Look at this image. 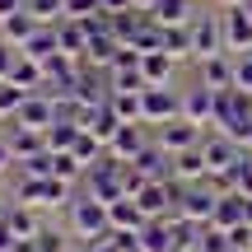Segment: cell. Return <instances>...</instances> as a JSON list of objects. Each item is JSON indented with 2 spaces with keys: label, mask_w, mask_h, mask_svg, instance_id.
Segmentation results:
<instances>
[{
  "label": "cell",
  "mask_w": 252,
  "mask_h": 252,
  "mask_svg": "<svg viewBox=\"0 0 252 252\" xmlns=\"http://www.w3.org/2000/svg\"><path fill=\"white\" fill-rule=\"evenodd\" d=\"M70 224H75V234H84L89 243L108 238V234H112L108 201H98V196H84V201H75V210H70Z\"/></svg>",
  "instance_id": "6da1fadb"
},
{
  "label": "cell",
  "mask_w": 252,
  "mask_h": 252,
  "mask_svg": "<svg viewBox=\"0 0 252 252\" xmlns=\"http://www.w3.org/2000/svg\"><path fill=\"white\" fill-rule=\"evenodd\" d=\"M61 122V103H52V94H28V103L19 108L14 126H28V131H52V126Z\"/></svg>",
  "instance_id": "7a4b0ae2"
},
{
  "label": "cell",
  "mask_w": 252,
  "mask_h": 252,
  "mask_svg": "<svg viewBox=\"0 0 252 252\" xmlns=\"http://www.w3.org/2000/svg\"><path fill=\"white\" fill-rule=\"evenodd\" d=\"M187 33H191V52H196V56H220V52H229V47H224V24L210 19V14H201Z\"/></svg>",
  "instance_id": "3957f363"
},
{
  "label": "cell",
  "mask_w": 252,
  "mask_h": 252,
  "mask_svg": "<svg viewBox=\"0 0 252 252\" xmlns=\"http://www.w3.org/2000/svg\"><path fill=\"white\" fill-rule=\"evenodd\" d=\"M140 98H145V122H178L182 117V98L168 94L163 84H150Z\"/></svg>",
  "instance_id": "277c9868"
},
{
  "label": "cell",
  "mask_w": 252,
  "mask_h": 252,
  "mask_svg": "<svg viewBox=\"0 0 252 252\" xmlns=\"http://www.w3.org/2000/svg\"><path fill=\"white\" fill-rule=\"evenodd\" d=\"M19 196H24L28 206H61V201L70 196V182H61V178H28Z\"/></svg>",
  "instance_id": "5b68a950"
},
{
  "label": "cell",
  "mask_w": 252,
  "mask_h": 252,
  "mask_svg": "<svg viewBox=\"0 0 252 252\" xmlns=\"http://www.w3.org/2000/svg\"><path fill=\"white\" fill-rule=\"evenodd\" d=\"M215 112H220V94H215V89H206V84H201L196 94H187V98H182V117H187L191 126L215 122Z\"/></svg>",
  "instance_id": "8992f818"
},
{
  "label": "cell",
  "mask_w": 252,
  "mask_h": 252,
  "mask_svg": "<svg viewBox=\"0 0 252 252\" xmlns=\"http://www.w3.org/2000/svg\"><path fill=\"white\" fill-rule=\"evenodd\" d=\"M196 145H201V126H191L187 117L159 126V150H196Z\"/></svg>",
  "instance_id": "52a82bcc"
},
{
  "label": "cell",
  "mask_w": 252,
  "mask_h": 252,
  "mask_svg": "<svg viewBox=\"0 0 252 252\" xmlns=\"http://www.w3.org/2000/svg\"><path fill=\"white\" fill-rule=\"evenodd\" d=\"M201 84L215 89V94L234 89V61H229L224 52H220V56H201Z\"/></svg>",
  "instance_id": "ba28073f"
},
{
  "label": "cell",
  "mask_w": 252,
  "mask_h": 252,
  "mask_svg": "<svg viewBox=\"0 0 252 252\" xmlns=\"http://www.w3.org/2000/svg\"><path fill=\"white\" fill-rule=\"evenodd\" d=\"M224 47H238V56L252 52V9H229V19H224Z\"/></svg>",
  "instance_id": "9c48e42d"
},
{
  "label": "cell",
  "mask_w": 252,
  "mask_h": 252,
  "mask_svg": "<svg viewBox=\"0 0 252 252\" xmlns=\"http://www.w3.org/2000/svg\"><path fill=\"white\" fill-rule=\"evenodd\" d=\"M215 206H220V196H210V191H201V187H191L187 196H182V220H191V224H210L215 220Z\"/></svg>",
  "instance_id": "30bf717a"
},
{
  "label": "cell",
  "mask_w": 252,
  "mask_h": 252,
  "mask_svg": "<svg viewBox=\"0 0 252 252\" xmlns=\"http://www.w3.org/2000/svg\"><path fill=\"white\" fill-rule=\"evenodd\" d=\"M9 150H14V159H42L47 154V135L42 131H28V126H14V135H9Z\"/></svg>",
  "instance_id": "8fae6325"
},
{
  "label": "cell",
  "mask_w": 252,
  "mask_h": 252,
  "mask_svg": "<svg viewBox=\"0 0 252 252\" xmlns=\"http://www.w3.org/2000/svg\"><path fill=\"white\" fill-rule=\"evenodd\" d=\"M140 154H145V140H140V131H135V126H122L117 140L108 145V159H117V163H135Z\"/></svg>",
  "instance_id": "7c38bea8"
},
{
  "label": "cell",
  "mask_w": 252,
  "mask_h": 252,
  "mask_svg": "<svg viewBox=\"0 0 252 252\" xmlns=\"http://www.w3.org/2000/svg\"><path fill=\"white\" fill-rule=\"evenodd\" d=\"M19 52H24V56H33V61H52V56L56 52H61V42H56V28H37V33L33 37H28V42L24 47H19Z\"/></svg>",
  "instance_id": "4fadbf2b"
},
{
  "label": "cell",
  "mask_w": 252,
  "mask_h": 252,
  "mask_svg": "<svg viewBox=\"0 0 252 252\" xmlns=\"http://www.w3.org/2000/svg\"><path fill=\"white\" fill-rule=\"evenodd\" d=\"M37 28H42V24H37V19L28 14V9H19V14H9V19H0V33H5L9 42H19V47H24L28 37L37 33Z\"/></svg>",
  "instance_id": "5bb4252c"
},
{
  "label": "cell",
  "mask_w": 252,
  "mask_h": 252,
  "mask_svg": "<svg viewBox=\"0 0 252 252\" xmlns=\"http://www.w3.org/2000/svg\"><path fill=\"white\" fill-rule=\"evenodd\" d=\"M135 201H140V210H145V215H154V220H163V210H168V201H173V191L163 187L159 178H154V182H145V191H140V196H135Z\"/></svg>",
  "instance_id": "9a60e30c"
},
{
  "label": "cell",
  "mask_w": 252,
  "mask_h": 252,
  "mask_svg": "<svg viewBox=\"0 0 252 252\" xmlns=\"http://www.w3.org/2000/svg\"><path fill=\"white\" fill-rule=\"evenodd\" d=\"M80 131H84L80 122H70V117H61V122L52 126V131H47V150H52V154H65V150H70L75 140H80Z\"/></svg>",
  "instance_id": "2e32d148"
},
{
  "label": "cell",
  "mask_w": 252,
  "mask_h": 252,
  "mask_svg": "<svg viewBox=\"0 0 252 252\" xmlns=\"http://www.w3.org/2000/svg\"><path fill=\"white\" fill-rule=\"evenodd\" d=\"M140 70H145V84H168L173 56H168V52H145V56H140Z\"/></svg>",
  "instance_id": "e0dca14e"
},
{
  "label": "cell",
  "mask_w": 252,
  "mask_h": 252,
  "mask_svg": "<svg viewBox=\"0 0 252 252\" xmlns=\"http://www.w3.org/2000/svg\"><path fill=\"white\" fill-rule=\"evenodd\" d=\"M5 224L14 229V238H19V243H33V238L42 234V229H37V215H28V210H9V215H5Z\"/></svg>",
  "instance_id": "ac0fdd59"
},
{
  "label": "cell",
  "mask_w": 252,
  "mask_h": 252,
  "mask_svg": "<svg viewBox=\"0 0 252 252\" xmlns=\"http://www.w3.org/2000/svg\"><path fill=\"white\" fill-rule=\"evenodd\" d=\"M24 9L37 19V24H52L56 28V24H61V14H65V0H28Z\"/></svg>",
  "instance_id": "d6986e66"
},
{
  "label": "cell",
  "mask_w": 252,
  "mask_h": 252,
  "mask_svg": "<svg viewBox=\"0 0 252 252\" xmlns=\"http://www.w3.org/2000/svg\"><path fill=\"white\" fill-rule=\"evenodd\" d=\"M182 19H187V0H159V9H154L159 28H182Z\"/></svg>",
  "instance_id": "ffe728a7"
},
{
  "label": "cell",
  "mask_w": 252,
  "mask_h": 252,
  "mask_svg": "<svg viewBox=\"0 0 252 252\" xmlns=\"http://www.w3.org/2000/svg\"><path fill=\"white\" fill-rule=\"evenodd\" d=\"M28 103V89H19V84H0V117H19V108Z\"/></svg>",
  "instance_id": "44dd1931"
},
{
  "label": "cell",
  "mask_w": 252,
  "mask_h": 252,
  "mask_svg": "<svg viewBox=\"0 0 252 252\" xmlns=\"http://www.w3.org/2000/svg\"><path fill=\"white\" fill-rule=\"evenodd\" d=\"M178 173H182V178H210V163H206V154H201V145H196V150H182Z\"/></svg>",
  "instance_id": "7402d4cb"
},
{
  "label": "cell",
  "mask_w": 252,
  "mask_h": 252,
  "mask_svg": "<svg viewBox=\"0 0 252 252\" xmlns=\"http://www.w3.org/2000/svg\"><path fill=\"white\" fill-rule=\"evenodd\" d=\"M70 154H75V159L84 163V168H89V163H98V154H103V140H94L89 131H80V140L70 145Z\"/></svg>",
  "instance_id": "603a6c76"
},
{
  "label": "cell",
  "mask_w": 252,
  "mask_h": 252,
  "mask_svg": "<svg viewBox=\"0 0 252 252\" xmlns=\"http://www.w3.org/2000/svg\"><path fill=\"white\" fill-rule=\"evenodd\" d=\"M80 168H84V163L75 159L70 150H65V154H52V178H61V182H75V178H80Z\"/></svg>",
  "instance_id": "cb8c5ba5"
},
{
  "label": "cell",
  "mask_w": 252,
  "mask_h": 252,
  "mask_svg": "<svg viewBox=\"0 0 252 252\" xmlns=\"http://www.w3.org/2000/svg\"><path fill=\"white\" fill-rule=\"evenodd\" d=\"M163 52H168V56H187L191 52V33H182V28H163Z\"/></svg>",
  "instance_id": "d4e9b609"
},
{
  "label": "cell",
  "mask_w": 252,
  "mask_h": 252,
  "mask_svg": "<svg viewBox=\"0 0 252 252\" xmlns=\"http://www.w3.org/2000/svg\"><path fill=\"white\" fill-rule=\"evenodd\" d=\"M234 89L252 94V52H243V56L234 61Z\"/></svg>",
  "instance_id": "484cf974"
},
{
  "label": "cell",
  "mask_w": 252,
  "mask_h": 252,
  "mask_svg": "<svg viewBox=\"0 0 252 252\" xmlns=\"http://www.w3.org/2000/svg\"><path fill=\"white\" fill-rule=\"evenodd\" d=\"M19 56H24V52H14V47H9V42H0V84H5L9 75H14V65H19Z\"/></svg>",
  "instance_id": "4316f807"
},
{
  "label": "cell",
  "mask_w": 252,
  "mask_h": 252,
  "mask_svg": "<svg viewBox=\"0 0 252 252\" xmlns=\"http://www.w3.org/2000/svg\"><path fill=\"white\" fill-rule=\"evenodd\" d=\"M135 168H140V173H150V178H154V168H159V150H145L140 159H135Z\"/></svg>",
  "instance_id": "83f0119b"
},
{
  "label": "cell",
  "mask_w": 252,
  "mask_h": 252,
  "mask_svg": "<svg viewBox=\"0 0 252 252\" xmlns=\"http://www.w3.org/2000/svg\"><path fill=\"white\" fill-rule=\"evenodd\" d=\"M33 243H37V252H65V248H61V238H56V234H37Z\"/></svg>",
  "instance_id": "f1b7e54d"
},
{
  "label": "cell",
  "mask_w": 252,
  "mask_h": 252,
  "mask_svg": "<svg viewBox=\"0 0 252 252\" xmlns=\"http://www.w3.org/2000/svg\"><path fill=\"white\" fill-rule=\"evenodd\" d=\"M103 14H131V0H98Z\"/></svg>",
  "instance_id": "f546056e"
},
{
  "label": "cell",
  "mask_w": 252,
  "mask_h": 252,
  "mask_svg": "<svg viewBox=\"0 0 252 252\" xmlns=\"http://www.w3.org/2000/svg\"><path fill=\"white\" fill-rule=\"evenodd\" d=\"M14 248H19L14 229H9V224H0V252H14Z\"/></svg>",
  "instance_id": "4dcf8cb0"
},
{
  "label": "cell",
  "mask_w": 252,
  "mask_h": 252,
  "mask_svg": "<svg viewBox=\"0 0 252 252\" xmlns=\"http://www.w3.org/2000/svg\"><path fill=\"white\" fill-rule=\"evenodd\" d=\"M14 159V150H9V140H0V173H5V163Z\"/></svg>",
  "instance_id": "1f68e13d"
},
{
  "label": "cell",
  "mask_w": 252,
  "mask_h": 252,
  "mask_svg": "<svg viewBox=\"0 0 252 252\" xmlns=\"http://www.w3.org/2000/svg\"><path fill=\"white\" fill-rule=\"evenodd\" d=\"M243 224H252V196H243Z\"/></svg>",
  "instance_id": "d6a6232c"
},
{
  "label": "cell",
  "mask_w": 252,
  "mask_h": 252,
  "mask_svg": "<svg viewBox=\"0 0 252 252\" xmlns=\"http://www.w3.org/2000/svg\"><path fill=\"white\" fill-rule=\"evenodd\" d=\"M131 5H140V9H150V14H154V9H159V0H131Z\"/></svg>",
  "instance_id": "836d02e7"
},
{
  "label": "cell",
  "mask_w": 252,
  "mask_h": 252,
  "mask_svg": "<svg viewBox=\"0 0 252 252\" xmlns=\"http://www.w3.org/2000/svg\"><path fill=\"white\" fill-rule=\"evenodd\" d=\"M224 5H229V9H248L252 0H224Z\"/></svg>",
  "instance_id": "e575fe53"
},
{
  "label": "cell",
  "mask_w": 252,
  "mask_h": 252,
  "mask_svg": "<svg viewBox=\"0 0 252 252\" xmlns=\"http://www.w3.org/2000/svg\"><path fill=\"white\" fill-rule=\"evenodd\" d=\"M5 215H9V210H5V206H0V224H5Z\"/></svg>",
  "instance_id": "d590c367"
},
{
  "label": "cell",
  "mask_w": 252,
  "mask_h": 252,
  "mask_svg": "<svg viewBox=\"0 0 252 252\" xmlns=\"http://www.w3.org/2000/svg\"><path fill=\"white\" fill-rule=\"evenodd\" d=\"M178 252H196V248H178Z\"/></svg>",
  "instance_id": "8d00e7d4"
},
{
  "label": "cell",
  "mask_w": 252,
  "mask_h": 252,
  "mask_svg": "<svg viewBox=\"0 0 252 252\" xmlns=\"http://www.w3.org/2000/svg\"><path fill=\"white\" fill-rule=\"evenodd\" d=\"M248 163H252V159H248Z\"/></svg>",
  "instance_id": "74e56055"
}]
</instances>
